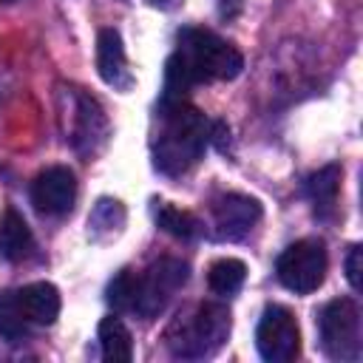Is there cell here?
Returning a JSON list of instances; mask_svg holds the SVG:
<instances>
[{"label": "cell", "mask_w": 363, "mask_h": 363, "mask_svg": "<svg viewBox=\"0 0 363 363\" xmlns=\"http://www.w3.org/2000/svg\"><path fill=\"white\" fill-rule=\"evenodd\" d=\"M255 346L267 363L295 360L301 354V329H298L295 315L281 303H269L258 320Z\"/></svg>", "instance_id": "52a82bcc"}, {"label": "cell", "mask_w": 363, "mask_h": 363, "mask_svg": "<svg viewBox=\"0 0 363 363\" xmlns=\"http://www.w3.org/2000/svg\"><path fill=\"white\" fill-rule=\"evenodd\" d=\"M210 213H213V230L221 241H238L261 221V204L241 193H224L213 199Z\"/></svg>", "instance_id": "30bf717a"}, {"label": "cell", "mask_w": 363, "mask_h": 363, "mask_svg": "<svg viewBox=\"0 0 363 363\" xmlns=\"http://www.w3.org/2000/svg\"><path fill=\"white\" fill-rule=\"evenodd\" d=\"M340 164H326L320 167L318 173H312L306 179V196L309 201L315 204V213L318 216H332L335 207H337V193H340Z\"/></svg>", "instance_id": "5bb4252c"}, {"label": "cell", "mask_w": 363, "mask_h": 363, "mask_svg": "<svg viewBox=\"0 0 363 363\" xmlns=\"http://www.w3.org/2000/svg\"><path fill=\"white\" fill-rule=\"evenodd\" d=\"M190 267L182 258H159L142 275H136V303L133 312L145 320H153L164 312L170 298L187 284Z\"/></svg>", "instance_id": "5b68a950"}, {"label": "cell", "mask_w": 363, "mask_h": 363, "mask_svg": "<svg viewBox=\"0 0 363 363\" xmlns=\"http://www.w3.org/2000/svg\"><path fill=\"white\" fill-rule=\"evenodd\" d=\"M68 96H71V128L65 139H71V145L79 153H96L108 139V116L99 108V102L91 99L88 94L71 91Z\"/></svg>", "instance_id": "9c48e42d"}, {"label": "cell", "mask_w": 363, "mask_h": 363, "mask_svg": "<svg viewBox=\"0 0 363 363\" xmlns=\"http://www.w3.org/2000/svg\"><path fill=\"white\" fill-rule=\"evenodd\" d=\"M346 278L352 284V289H360V247H349V255H346Z\"/></svg>", "instance_id": "44dd1931"}, {"label": "cell", "mask_w": 363, "mask_h": 363, "mask_svg": "<svg viewBox=\"0 0 363 363\" xmlns=\"http://www.w3.org/2000/svg\"><path fill=\"white\" fill-rule=\"evenodd\" d=\"M326 267H329V261H326V247H323V241H318V238H301V241L289 244V247L278 255V261H275V275H278V281H281L289 292H295V295H309V292H315V289L323 284Z\"/></svg>", "instance_id": "8992f818"}, {"label": "cell", "mask_w": 363, "mask_h": 363, "mask_svg": "<svg viewBox=\"0 0 363 363\" xmlns=\"http://www.w3.org/2000/svg\"><path fill=\"white\" fill-rule=\"evenodd\" d=\"M77 201V176L65 164H51L40 170L31 182V204L43 216H65Z\"/></svg>", "instance_id": "ba28073f"}, {"label": "cell", "mask_w": 363, "mask_h": 363, "mask_svg": "<svg viewBox=\"0 0 363 363\" xmlns=\"http://www.w3.org/2000/svg\"><path fill=\"white\" fill-rule=\"evenodd\" d=\"M247 278V264L238 261V258H218L210 264L207 269V286L216 292V295H233L241 289Z\"/></svg>", "instance_id": "e0dca14e"}, {"label": "cell", "mask_w": 363, "mask_h": 363, "mask_svg": "<svg viewBox=\"0 0 363 363\" xmlns=\"http://www.w3.org/2000/svg\"><path fill=\"white\" fill-rule=\"evenodd\" d=\"M125 224V207L122 201L116 199H99L88 216V235L94 241H105V238H113L119 235Z\"/></svg>", "instance_id": "2e32d148"}, {"label": "cell", "mask_w": 363, "mask_h": 363, "mask_svg": "<svg viewBox=\"0 0 363 363\" xmlns=\"http://www.w3.org/2000/svg\"><path fill=\"white\" fill-rule=\"evenodd\" d=\"M244 68L241 51L207 28H182L179 45L164 62V88L159 108H170L187 99L193 85L235 79Z\"/></svg>", "instance_id": "6da1fadb"}, {"label": "cell", "mask_w": 363, "mask_h": 363, "mask_svg": "<svg viewBox=\"0 0 363 363\" xmlns=\"http://www.w3.org/2000/svg\"><path fill=\"white\" fill-rule=\"evenodd\" d=\"M147 3H150V6H159V9H164V6H170L173 0H147Z\"/></svg>", "instance_id": "7402d4cb"}, {"label": "cell", "mask_w": 363, "mask_h": 363, "mask_svg": "<svg viewBox=\"0 0 363 363\" xmlns=\"http://www.w3.org/2000/svg\"><path fill=\"white\" fill-rule=\"evenodd\" d=\"M99 349H102V357L108 363H130L133 357V340H130V332L128 326L119 320V318H102L99 320Z\"/></svg>", "instance_id": "9a60e30c"}, {"label": "cell", "mask_w": 363, "mask_h": 363, "mask_svg": "<svg viewBox=\"0 0 363 363\" xmlns=\"http://www.w3.org/2000/svg\"><path fill=\"white\" fill-rule=\"evenodd\" d=\"M34 250V235L26 218L17 210H3L0 216V258L3 261H26Z\"/></svg>", "instance_id": "4fadbf2b"}, {"label": "cell", "mask_w": 363, "mask_h": 363, "mask_svg": "<svg viewBox=\"0 0 363 363\" xmlns=\"http://www.w3.org/2000/svg\"><path fill=\"white\" fill-rule=\"evenodd\" d=\"M318 337L329 360L357 363L363 354L360 306L352 298H335L318 312Z\"/></svg>", "instance_id": "277c9868"}, {"label": "cell", "mask_w": 363, "mask_h": 363, "mask_svg": "<svg viewBox=\"0 0 363 363\" xmlns=\"http://www.w3.org/2000/svg\"><path fill=\"white\" fill-rule=\"evenodd\" d=\"M96 71L116 91H130L133 85V74H130L125 45L116 28H102L96 34Z\"/></svg>", "instance_id": "8fae6325"}, {"label": "cell", "mask_w": 363, "mask_h": 363, "mask_svg": "<svg viewBox=\"0 0 363 363\" xmlns=\"http://www.w3.org/2000/svg\"><path fill=\"white\" fill-rule=\"evenodd\" d=\"M156 224H159L164 233H170L173 238H182V241H193V238L201 233V221H199L193 213L179 210V207H173V204H167V201H162V204L156 207Z\"/></svg>", "instance_id": "ac0fdd59"}, {"label": "cell", "mask_w": 363, "mask_h": 363, "mask_svg": "<svg viewBox=\"0 0 363 363\" xmlns=\"http://www.w3.org/2000/svg\"><path fill=\"white\" fill-rule=\"evenodd\" d=\"M28 332H31V323L26 320V315H23V309H20L17 289L0 292V335H3L9 343H17V340H23Z\"/></svg>", "instance_id": "d6986e66"}, {"label": "cell", "mask_w": 363, "mask_h": 363, "mask_svg": "<svg viewBox=\"0 0 363 363\" xmlns=\"http://www.w3.org/2000/svg\"><path fill=\"white\" fill-rule=\"evenodd\" d=\"M17 301H20V309L31 326H51L60 315V306H62L57 286L48 281H37V284L17 289Z\"/></svg>", "instance_id": "7c38bea8"}, {"label": "cell", "mask_w": 363, "mask_h": 363, "mask_svg": "<svg viewBox=\"0 0 363 363\" xmlns=\"http://www.w3.org/2000/svg\"><path fill=\"white\" fill-rule=\"evenodd\" d=\"M105 298L116 312H133V303H136V272L133 269H119L111 278V284L105 289Z\"/></svg>", "instance_id": "ffe728a7"}, {"label": "cell", "mask_w": 363, "mask_h": 363, "mask_svg": "<svg viewBox=\"0 0 363 363\" xmlns=\"http://www.w3.org/2000/svg\"><path fill=\"white\" fill-rule=\"evenodd\" d=\"M6 3H14V0H6Z\"/></svg>", "instance_id": "603a6c76"}, {"label": "cell", "mask_w": 363, "mask_h": 363, "mask_svg": "<svg viewBox=\"0 0 363 363\" xmlns=\"http://www.w3.org/2000/svg\"><path fill=\"white\" fill-rule=\"evenodd\" d=\"M227 337H230V309L216 301L196 303L190 312L179 315L164 335L167 349L176 357H187V360L216 354Z\"/></svg>", "instance_id": "3957f363"}, {"label": "cell", "mask_w": 363, "mask_h": 363, "mask_svg": "<svg viewBox=\"0 0 363 363\" xmlns=\"http://www.w3.org/2000/svg\"><path fill=\"white\" fill-rule=\"evenodd\" d=\"M159 111H162V130L153 145V164L164 176H182L204 156V147L210 142V125L204 113L187 102Z\"/></svg>", "instance_id": "7a4b0ae2"}]
</instances>
